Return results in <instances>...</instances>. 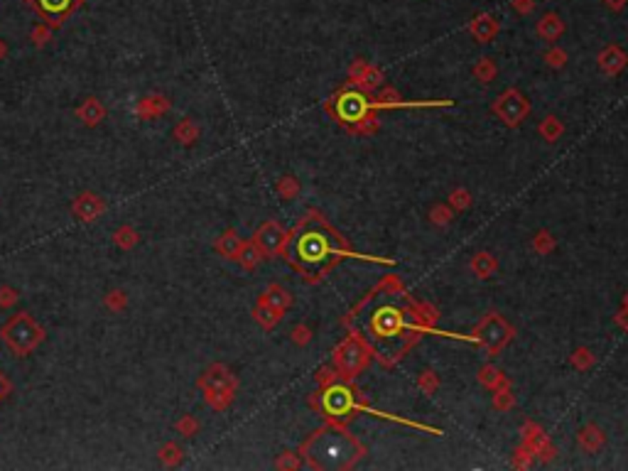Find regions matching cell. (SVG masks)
I'll use <instances>...</instances> for the list:
<instances>
[{
	"instance_id": "9",
	"label": "cell",
	"mask_w": 628,
	"mask_h": 471,
	"mask_svg": "<svg viewBox=\"0 0 628 471\" xmlns=\"http://www.w3.org/2000/svg\"><path fill=\"white\" fill-rule=\"evenodd\" d=\"M15 300H17L15 290H10V287H0V307H10Z\"/></svg>"
},
{
	"instance_id": "4",
	"label": "cell",
	"mask_w": 628,
	"mask_h": 471,
	"mask_svg": "<svg viewBox=\"0 0 628 471\" xmlns=\"http://www.w3.org/2000/svg\"><path fill=\"white\" fill-rule=\"evenodd\" d=\"M25 3L37 12L47 25L59 27L71 12L76 10V8L81 6V3H84V0H25Z\"/></svg>"
},
{
	"instance_id": "10",
	"label": "cell",
	"mask_w": 628,
	"mask_h": 471,
	"mask_svg": "<svg viewBox=\"0 0 628 471\" xmlns=\"http://www.w3.org/2000/svg\"><path fill=\"white\" fill-rule=\"evenodd\" d=\"M32 40H35L37 47H42V44H47V40H49V30L47 27H37V30L32 32Z\"/></svg>"
},
{
	"instance_id": "11",
	"label": "cell",
	"mask_w": 628,
	"mask_h": 471,
	"mask_svg": "<svg viewBox=\"0 0 628 471\" xmlns=\"http://www.w3.org/2000/svg\"><path fill=\"white\" fill-rule=\"evenodd\" d=\"M6 393H8V381L3 378V373H0V397H6Z\"/></svg>"
},
{
	"instance_id": "6",
	"label": "cell",
	"mask_w": 628,
	"mask_h": 471,
	"mask_svg": "<svg viewBox=\"0 0 628 471\" xmlns=\"http://www.w3.org/2000/svg\"><path fill=\"white\" fill-rule=\"evenodd\" d=\"M76 116H79L81 121L86 123V126H96V123L103 121V116H106V108L101 106V101L86 99L84 106H79V111H76Z\"/></svg>"
},
{
	"instance_id": "3",
	"label": "cell",
	"mask_w": 628,
	"mask_h": 471,
	"mask_svg": "<svg viewBox=\"0 0 628 471\" xmlns=\"http://www.w3.org/2000/svg\"><path fill=\"white\" fill-rule=\"evenodd\" d=\"M0 336L6 339V344L10 346V351L15 356H27L42 344L44 329L40 327L27 312H20L3 327Z\"/></svg>"
},
{
	"instance_id": "1",
	"label": "cell",
	"mask_w": 628,
	"mask_h": 471,
	"mask_svg": "<svg viewBox=\"0 0 628 471\" xmlns=\"http://www.w3.org/2000/svg\"><path fill=\"white\" fill-rule=\"evenodd\" d=\"M334 253H337V239H334V233L329 231V228H324L319 221L307 223L290 243L292 263H295L300 271L314 273V275L332 263Z\"/></svg>"
},
{
	"instance_id": "12",
	"label": "cell",
	"mask_w": 628,
	"mask_h": 471,
	"mask_svg": "<svg viewBox=\"0 0 628 471\" xmlns=\"http://www.w3.org/2000/svg\"><path fill=\"white\" fill-rule=\"evenodd\" d=\"M6 52H8L6 42H3V40H0V57H6Z\"/></svg>"
},
{
	"instance_id": "5",
	"label": "cell",
	"mask_w": 628,
	"mask_h": 471,
	"mask_svg": "<svg viewBox=\"0 0 628 471\" xmlns=\"http://www.w3.org/2000/svg\"><path fill=\"white\" fill-rule=\"evenodd\" d=\"M103 209H106V204H103L101 196L81 194L79 199L74 201L71 212H74V216L81 219V221H94V219H99V214H103Z\"/></svg>"
},
{
	"instance_id": "7",
	"label": "cell",
	"mask_w": 628,
	"mask_h": 471,
	"mask_svg": "<svg viewBox=\"0 0 628 471\" xmlns=\"http://www.w3.org/2000/svg\"><path fill=\"white\" fill-rule=\"evenodd\" d=\"M135 241H137V233L130 226H123L121 231H116V243L123 246V248H130Z\"/></svg>"
},
{
	"instance_id": "2",
	"label": "cell",
	"mask_w": 628,
	"mask_h": 471,
	"mask_svg": "<svg viewBox=\"0 0 628 471\" xmlns=\"http://www.w3.org/2000/svg\"><path fill=\"white\" fill-rule=\"evenodd\" d=\"M309 456L317 466L339 469L356 456V445L341 432H324L309 445Z\"/></svg>"
},
{
	"instance_id": "8",
	"label": "cell",
	"mask_w": 628,
	"mask_h": 471,
	"mask_svg": "<svg viewBox=\"0 0 628 471\" xmlns=\"http://www.w3.org/2000/svg\"><path fill=\"white\" fill-rule=\"evenodd\" d=\"M332 395L337 397V405H329V410L334 413H343L348 408V393L346 391H332Z\"/></svg>"
}]
</instances>
